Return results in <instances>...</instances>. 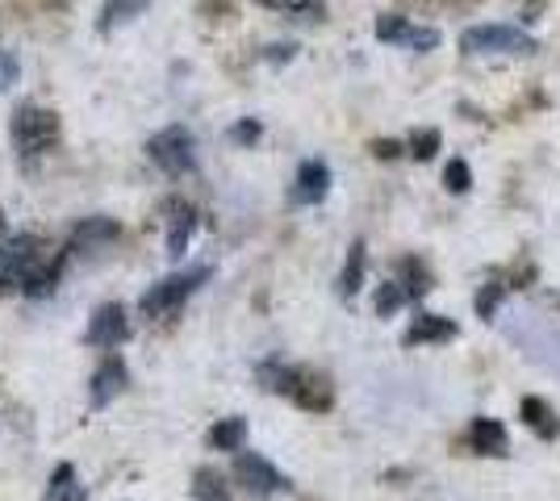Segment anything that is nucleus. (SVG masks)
Here are the masks:
<instances>
[{
	"label": "nucleus",
	"mask_w": 560,
	"mask_h": 501,
	"mask_svg": "<svg viewBox=\"0 0 560 501\" xmlns=\"http://www.w3.org/2000/svg\"><path fill=\"white\" fill-rule=\"evenodd\" d=\"M206 280H210V267H192V272H172V276H163L160 285H151V289L142 292L138 310H142V317H151V322H160V317H172L176 310H185V301L197 289H201Z\"/></svg>",
	"instance_id": "1"
},
{
	"label": "nucleus",
	"mask_w": 560,
	"mask_h": 501,
	"mask_svg": "<svg viewBox=\"0 0 560 501\" xmlns=\"http://www.w3.org/2000/svg\"><path fill=\"white\" fill-rule=\"evenodd\" d=\"M460 51L464 54H535L539 42L519 26H473L460 34Z\"/></svg>",
	"instance_id": "2"
},
{
	"label": "nucleus",
	"mask_w": 560,
	"mask_h": 501,
	"mask_svg": "<svg viewBox=\"0 0 560 501\" xmlns=\"http://www.w3.org/2000/svg\"><path fill=\"white\" fill-rule=\"evenodd\" d=\"M54 142H59V117L51 109L22 105L13 113V147L22 151V159L47 155Z\"/></svg>",
	"instance_id": "3"
},
{
	"label": "nucleus",
	"mask_w": 560,
	"mask_h": 501,
	"mask_svg": "<svg viewBox=\"0 0 560 501\" xmlns=\"http://www.w3.org/2000/svg\"><path fill=\"white\" fill-rule=\"evenodd\" d=\"M147 155L167 176H185V172L197 167V142H192V134L185 126H167L147 142Z\"/></svg>",
	"instance_id": "4"
},
{
	"label": "nucleus",
	"mask_w": 560,
	"mask_h": 501,
	"mask_svg": "<svg viewBox=\"0 0 560 501\" xmlns=\"http://www.w3.org/2000/svg\"><path fill=\"white\" fill-rule=\"evenodd\" d=\"M235 480H239L251 498H272V493H285V489H289V480H285V473H281L276 464H267L264 455L242 451V448L239 455H235Z\"/></svg>",
	"instance_id": "5"
},
{
	"label": "nucleus",
	"mask_w": 560,
	"mask_h": 501,
	"mask_svg": "<svg viewBox=\"0 0 560 501\" xmlns=\"http://www.w3.org/2000/svg\"><path fill=\"white\" fill-rule=\"evenodd\" d=\"M42 260V251H38V238L34 235H13L0 242V292H13L22 289V280H26V272Z\"/></svg>",
	"instance_id": "6"
},
{
	"label": "nucleus",
	"mask_w": 560,
	"mask_h": 501,
	"mask_svg": "<svg viewBox=\"0 0 560 501\" xmlns=\"http://www.w3.org/2000/svg\"><path fill=\"white\" fill-rule=\"evenodd\" d=\"M92 347H122L126 339H130V314H126V305H117V301H109V305H101L97 314H92V322H88V335H84Z\"/></svg>",
	"instance_id": "7"
},
{
	"label": "nucleus",
	"mask_w": 560,
	"mask_h": 501,
	"mask_svg": "<svg viewBox=\"0 0 560 501\" xmlns=\"http://www.w3.org/2000/svg\"><path fill=\"white\" fill-rule=\"evenodd\" d=\"M289 397H294L301 410H310V414H326V410L335 405V385H331V376H322V372L297 368Z\"/></svg>",
	"instance_id": "8"
},
{
	"label": "nucleus",
	"mask_w": 560,
	"mask_h": 501,
	"mask_svg": "<svg viewBox=\"0 0 560 501\" xmlns=\"http://www.w3.org/2000/svg\"><path fill=\"white\" fill-rule=\"evenodd\" d=\"M376 38H381V42L410 47V51H435V47H439V34H435V29L410 26L406 17H381V22H376Z\"/></svg>",
	"instance_id": "9"
},
{
	"label": "nucleus",
	"mask_w": 560,
	"mask_h": 501,
	"mask_svg": "<svg viewBox=\"0 0 560 501\" xmlns=\"http://www.w3.org/2000/svg\"><path fill=\"white\" fill-rule=\"evenodd\" d=\"M126 385H130V372L122 364V355H105L101 368L92 372V410H105L109 401H117L126 393Z\"/></svg>",
	"instance_id": "10"
},
{
	"label": "nucleus",
	"mask_w": 560,
	"mask_h": 501,
	"mask_svg": "<svg viewBox=\"0 0 560 501\" xmlns=\"http://www.w3.org/2000/svg\"><path fill=\"white\" fill-rule=\"evenodd\" d=\"M331 192V167L322 159H306L297 167V185H294V201L297 205H319Z\"/></svg>",
	"instance_id": "11"
},
{
	"label": "nucleus",
	"mask_w": 560,
	"mask_h": 501,
	"mask_svg": "<svg viewBox=\"0 0 560 501\" xmlns=\"http://www.w3.org/2000/svg\"><path fill=\"white\" fill-rule=\"evenodd\" d=\"M197 230V210L185 205V201H172L167 205V255L181 260L188 251V238Z\"/></svg>",
	"instance_id": "12"
},
{
	"label": "nucleus",
	"mask_w": 560,
	"mask_h": 501,
	"mask_svg": "<svg viewBox=\"0 0 560 501\" xmlns=\"http://www.w3.org/2000/svg\"><path fill=\"white\" fill-rule=\"evenodd\" d=\"M456 339V322L452 317H439V314H419L410 322V330L401 335L406 347H423V343H448Z\"/></svg>",
	"instance_id": "13"
},
{
	"label": "nucleus",
	"mask_w": 560,
	"mask_h": 501,
	"mask_svg": "<svg viewBox=\"0 0 560 501\" xmlns=\"http://www.w3.org/2000/svg\"><path fill=\"white\" fill-rule=\"evenodd\" d=\"M469 443L477 448V455H494V460H502L507 448H510L507 426L498 423V418H477V423L469 426Z\"/></svg>",
	"instance_id": "14"
},
{
	"label": "nucleus",
	"mask_w": 560,
	"mask_h": 501,
	"mask_svg": "<svg viewBox=\"0 0 560 501\" xmlns=\"http://www.w3.org/2000/svg\"><path fill=\"white\" fill-rule=\"evenodd\" d=\"M364 267H369V247H364V238H356L351 247H347V260H344V272H339V297H356V292L364 289Z\"/></svg>",
	"instance_id": "15"
},
{
	"label": "nucleus",
	"mask_w": 560,
	"mask_h": 501,
	"mask_svg": "<svg viewBox=\"0 0 560 501\" xmlns=\"http://www.w3.org/2000/svg\"><path fill=\"white\" fill-rule=\"evenodd\" d=\"M519 414H523V423L532 426L539 439H560V418L557 410L544 401V397H523V405H519Z\"/></svg>",
	"instance_id": "16"
},
{
	"label": "nucleus",
	"mask_w": 560,
	"mask_h": 501,
	"mask_svg": "<svg viewBox=\"0 0 560 501\" xmlns=\"http://www.w3.org/2000/svg\"><path fill=\"white\" fill-rule=\"evenodd\" d=\"M117 235H122V226H117L113 217H84L80 226L72 230V247L92 251V247H101V242H113Z\"/></svg>",
	"instance_id": "17"
},
{
	"label": "nucleus",
	"mask_w": 560,
	"mask_h": 501,
	"mask_svg": "<svg viewBox=\"0 0 560 501\" xmlns=\"http://www.w3.org/2000/svg\"><path fill=\"white\" fill-rule=\"evenodd\" d=\"M42 501H84V489H80V476L72 464H59L51 473V485H47V498Z\"/></svg>",
	"instance_id": "18"
},
{
	"label": "nucleus",
	"mask_w": 560,
	"mask_h": 501,
	"mask_svg": "<svg viewBox=\"0 0 560 501\" xmlns=\"http://www.w3.org/2000/svg\"><path fill=\"white\" fill-rule=\"evenodd\" d=\"M247 443V418H222L210 430V448L214 451H239Z\"/></svg>",
	"instance_id": "19"
},
{
	"label": "nucleus",
	"mask_w": 560,
	"mask_h": 501,
	"mask_svg": "<svg viewBox=\"0 0 560 501\" xmlns=\"http://www.w3.org/2000/svg\"><path fill=\"white\" fill-rule=\"evenodd\" d=\"M192 498L197 501H231V485L214 468H197L192 476Z\"/></svg>",
	"instance_id": "20"
},
{
	"label": "nucleus",
	"mask_w": 560,
	"mask_h": 501,
	"mask_svg": "<svg viewBox=\"0 0 560 501\" xmlns=\"http://www.w3.org/2000/svg\"><path fill=\"white\" fill-rule=\"evenodd\" d=\"M294 372L297 368H289V364H281V360H267V364H260V385H264L267 393H285L289 397V389H294Z\"/></svg>",
	"instance_id": "21"
},
{
	"label": "nucleus",
	"mask_w": 560,
	"mask_h": 501,
	"mask_svg": "<svg viewBox=\"0 0 560 501\" xmlns=\"http://www.w3.org/2000/svg\"><path fill=\"white\" fill-rule=\"evenodd\" d=\"M398 267H401V276H406V280H401L406 301H410V297H427V292H431V272L423 267V260H401Z\"/></svg>",
	"instance_id": "22"
},
{
	"label": "nucleus",
	"mask_w": 560,
	"mask_h": 501,
	"mask_svg": "<svg viewBox=\"0 0 560 501\" xmlns=\"http://www.w3.org/2000/svg\"><path fill=\"white\" fill-rule=\"evenodd\" d=\"M502 297H507V285H481L477 292V317H485V322H494V314H498V305H502Z\"/></svg>",
	"instance_id": "23"
},
{
	"label": "nucleus",
	"mask_w": 560,
	"mask_h": 501,
	"mask_svg": "<svg viewBox=\"0 0 560 501\" xmlns=\"http://www.w3.org/2000/svg\"><path fill=\"white\" fill-rule=\"evenodd\" d=\"M444 185H448V192H456V197L473 188V172H469V163H464V159H452V163L444 167Z\"/></svg>",
	"instance_id": "24"
},
{
	"label": "nucleus",
	"mask_w": 560,
	"mask_h": 501,
	"mask_svg": "<svg viewBox=\"0 0 560 501\" xmlns=\"http://www.w3.org/2000/svg\"><path fill=\"white\" fill-rule=\"evenodd\" d=\"M439 130H419L410 134V155L419 159V163H427V159H435V151H439Z\"/></svg>",
	"instance_id": "25"
},
{
	"label": "nucleus",
	"mask_w": 560,
	"mask_h": 501,
	"mask_svg": "<svg viewBox=\"0 0 560 501\" xmlns=\"http://www.w3.org/2000/svg\"><path fill=\"white\" fill-rule=\"evenodd\" d=\"M272 9H281V13H289V17H322V0H264Z\"/></svg>",
	"instance_id": "26"
},
{
	"label": "nucleus",
	"mask_w": 560,
	"mask_h": 501,
	"mask_svg": "<svg viewBox=\"0 0 560 501\" xmlns=\"http://www.w3.org/2000/svg\"><path fill=\"white\" fill-rule=\"evenodd\" d=\"M401 305H406V292H401V285H381V292H376V314L394 317Z\"/></svg>",
	"instance_id": "27"
},
{
	"label": "nucleus",
	"mask_w": 560,
	"mask_h": 501,
	"mask_svg": "<svg viewBox=\"0 0 560 501\" xmlns=\"http://www.w3.org/2000/svg\"><path fill=\"white\" fill-rule=\"evenodd\" d=\"M147 4H151V0H113V4L105 9V22H101V26L105 29L117 26V22H126V17H134V13H142Z\"/></svg>",
	"instance_id": "28"
},
{
	"label": "nucleus",
	"mask_w": 560,
	"mask_h": 501,
	"mask_svg": "<svg viewBox=\"0 0 560 501\" xmlns=\"http://www.w3.org/2000/svg\"><path fill=\"white\" fill-rule=\"evenodd\" d=\"M22 76V63H17V54L13 51H0V92H9L13 84Z\"/></svg>",
	"instance_id": "29"
},
{
	"label": "nucleus",
	"mask_w": 560,
	"mask_h": 501,
	"mask_svg": "<svg viewBox=\"0 0 560 501\" xmlns=\"http://www.w3.org/2000/svg\"><path fill=\"white\" fill-rule=\"evenodd\" d=\"M373 155H376V159H398V155H401V147L394 142V138H376V142H373Z\"/></svg>",
	"instance_id": "30"
},
{
	"label": "nucleus",
	"mask_w": 560,
	"mask_h": 501,
	"mask_svg": "<svg viewBox=\"0 0 560 501\" xmlns=\"http://www.w3.org/2000/svg\"><path fill=\"white\" fill-rule=\"evenodd\" d=\"M260 138V122H239L235 126V142H256Z\"/></svg>",
	"instance_id": "31"
},
{
	"label": "nucleus",
	"mask_w": 560,
	"mask_h": 501,
	"mask_svg": "<svg viewBox=\"0 0 560 501\" xmlns=\"http://www.w3.org/2000/svg\"><path fill=\"white\" fill-rule=\"evenodd\" d=\"M267 59H272V63H289V59H294V47H289V42H285V47H267Z\"/></svg>",
	"instance_id": "32"
}]
</instances>
